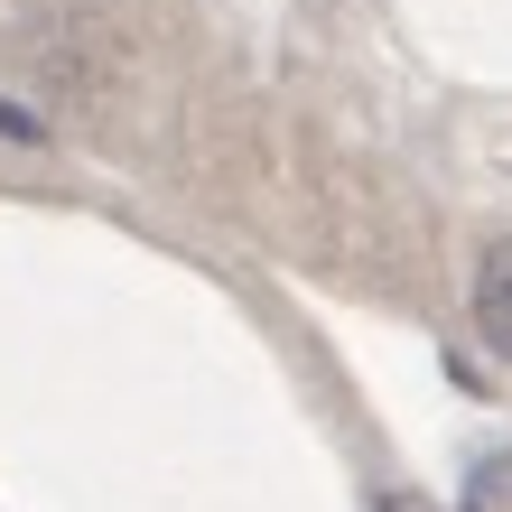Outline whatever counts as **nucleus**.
I'll return each mask as SVG.
<instances>
[{"mask_svg":"<svg viewBox=\"0 0 512 512\" xmlns=\"http://www.w3.org/2000/svg\"><path fill=\"white\" fill-rule=\"evenodd\" d=\"M475 336L494 354H512V243H494L485 270H475Z\"/></svg>","mask_w":512,"mask_h":512,"instance_id":"nucleus-1","label":"nucleus"},{"mask_svg":"<svg viewBox=\"0 0 512 512\" xmlns=\"http://www.w3.org/2000/svg\"><path fill=\"white\" fill-rule=\"evenodd\" d=\"M0 131H10V140H38V122H28V112H10V103H0Z\"/></svg>","mask_w":512,"mask_h":512,"instance_id":"nucleus-2","label":"nucleus"},{"mask_svg":"<svg viewBox=\"0 0 512 512\" xmlns=\"http://www.w3.org/2000/svg\"><path fill=\"white\" fill-rule=\"evenodd\" d=\"M382 512H429V503H419V494H382Z\"/></svg>","mask_w":512,"mask_h":512,"instance_id":"nucleus-3","label":"nucleus"}]
</instances>
